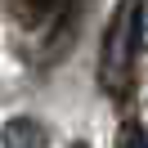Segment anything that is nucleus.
<instances>
[{
    "mask_svg": "<svg viewBox=\"0 0 148 148\" xmlns=\"http://www.w3.org/2000/svg\"><path fill=\"white\" fill-rule=\"evenodd\" d=\"M135 54H139V0H117L108 27H103V49H99L103 94L126 99L130 76H135Z\"/></svg>",
    "mask_w": 148,
    "mask_h": 148,
    "instance_id": "1",
    "label": "nucleus"
},
{
    "mask_svg": "<svg viewBox=\"0 0 148 148\" xmlns=\"http://www.w3.org/2000/svg\"><path fill=\"white\" fill-rule=\"evenodd\" d=\"M40 144H45V130L32 117H14L5 126V148H40Z\"/></svg>",
    "mask_w": 148,
    "mask_h": 148,
    "instance_id": "2",
    "label": "nucleus"
},
{
    "mask_svg": "<svg viewBox=\"0 0 148 148\" xmlns=\"http://www.w3.org/2000/svg\"><path fill=\"white\" fill-rule=\"evenodd\" d=\"M58 5H63V0H9V14L23 23V27H36L45 14L58 9Z\"/></svg>",
    "mask_w": 148,
    "mask_h": 148,
    "instance_id": "3",
    "label": "nucleus"
},
{
    "mask_svg": "<svg viewBox=\"0 0 148 148\" xmlns=\"http://www.w3.org/2000/svg\"><path fill=\"white\" fill-rule=\"evenodd\" d=\"M117 148H148L144 126H139V121H121V130H117Z\"/></svg>",
    "mask_w": 148,
    "mask_h": 148,
    "instance_id": "4",
    "label": "nucleus"
},
{
    "mask_svg": "<svg viewBox=\"0 0 148 148\" xmlns=\"http://www.w3.org/2000/svg\"><path fill=\"white\" fill-rule=\"evenodd\" d=\"M139 49H148V0H139Z\"/></svg>",
    "mask_w": 148,
    "mask_h": 148,
    "instance_id": "5",
    "label": "nucleus"
},
{
    "mask_svg": "<svg viewBox=\"0 0 148 148\" xmlns=\"http://www.w3.org/2000/svg\"><path fill=\"white\" fill-rule=\"evenodd\" d=\"M72 148H90V144H81V139H76V144H72Z\"/></svg>",
    "mask_w": 148,
    "mask_h": 148,
    "instance_id": "6",
    "label": "nucleus"
}]
</instances>
